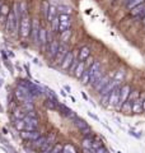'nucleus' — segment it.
Returning a JSON list of instances; mask_svg holds the SVG:
<instances>
[{
    "label": "nucleus",
    "instance_id": "nucleus-29",
    "mask_svg": "<svg viewBox=\"0 0 145 153\" xmlns=\"http://www.w3.org/2000/svg\"><path fill=\"white\" fill-rule=\"evenodd\" d=\"M62 153H75V148L71 144H66V146H64V151H62Z\"/></svg>",
    "mask_w": 145,
    "mask_h": 153
},
{
    "label": "nucleus",
    "instance_id": "nucleus-8",
    "mask_svg": "<svg viewBox=\"0 0 145 153\" xmlns=\"http://www.w3.org/2000/svg\"><path fill=\"white\" fill-rule=\"evenodd\" d=\"M59 44H57V41L55 40H52L48 42V45H47V51H48V55H50L51 57H55L56 54H57V51H59Z\"/></svg>",
    "mask_w": 145,
    "mask_h": 153
},
{
    "label": "nucleus",
    "instance_id": "nucleus-19",
    "mask_svg": "<svg viewBox=\"0 0 145 153\" xmlns=\"http://www.w3.org/2000/svg\"><path fill=\"white\" fill-rule=\"evenodd\" d=\"M121 111L122 112H132V103H130V102H125L122 106H121Z\"/></svg>",
    "mask_w": 145,
    "mask_h": 153
},
{
    "label": "nucleus",
    "instance_id": "nucleus-13",
    "mask_svg": "<svg viewBox=\"0 0 145 153\" xmlns=\"http://www.w3.org/2000/svg\"><path fill=\"white\" fill-rule=\"evenodd\" d=\"M90 56V50H89V47H81V49L79 50V60L80 61H85L88 57Z\"/></svg>",
    "mask_w": 145,
    "mask_h": 153
},
{
    "label": "nucleus",
    "instance_id": "nucleus-33",
    "mask_svg": "<svg viewBox=\"0 0 145 153\" xmlns=\"http://www.w3.org/2000/svg\"><path fill=\"white\" fill-rule=\"evenodd\" d=\"M93 64H94V59H93V57H92V56H89L88 59L85 60V66H87V69H89V68H90V66L93 65Z\"/></svg>",
    "mask_w": 145,
    "mask_h": 153
},
{
    "label": "nucleus",
    "instance_id": "nucleus-15",
    "mask_svg": "<svg viewBox=\"0 0 145 153\" xmlns=\"http://www.w3.org/2000/svg\"><path fill=\"white\" fill-rule=\"evenodd\" d=\"M131 14L132 16H138V14H145V3H143V4H140V5H138V7H135L132 10H131Z\"/></svg>",
    "mask_w": 145,
    "mask_h": 153
},
{
    "label": "nucleus",
    "instance_id": "nucleus-28",
    "mask_svg": "<svg viewBox=\"0 0 145 153\" xmlns=\"http://www.w3.org/2000/svg\"><path fill=\"white\" fill-rule=\"evenodd\" d=\"M33 110H35V107H33L32 102L30 101L24 102V112H30V111H33Z\"/></svg>",
    "mask_w": 145,
    "mask_h": 153
},
{
    "label": "nucleus",
    "instance_id": "nucleus-37",
    "mask_svg": "<svg viewBox=\"0 0 145 153\" xmlns=\"http://www.w3.org/2000/svg\"><path fill=\"white\" fill-rule=\"evenodd\" d=\"M1 7H3V4H1V3H0V9H1Z\"/></svg>",
    "mask_w": 145,
    "mask_h": 153
},
{
    "label": "nucleus",
    "instance_id": "nucleus-22",
    "mask_svg": "<svg viewBox=\"0 0 145 153\" xmlns=\"http://www.w3.org/2000/svg\"><path fill=\"white\" fill-rule=\"evenodd\" d=\"M144 1H145V0H130L127 7H129V9H131V10H132L135 7H138V5H140V4H143Z\"/></svg>",
    "mask_w": 145,
    "mask_h": 153
},
{
    "label": "nucleus",
    "instance_id": "nucleus-10",
    "mask_svg": "<svg viewBox=\"0 0 145 153\" xmlns=\"http://www.w3.org/2000/svg\"><path fill=\"white\" fill-rule=\"evenodd\" d=\"M72 61H74V54H72V51H69V52H67V55L65 56V59L62 60L61 65H60V66H61V69H64V70L69 69Z\"/></svg>",
    "mask_w": 145,
    "mask_h": 153
},
{
    "label": "nucleus",
    "instance_id": "nucleus-5",
    "mask_svg": "<svg viewBox=\"0 0 145 153\" xmlns=\"http://www.w3.org/2000/svg\"><path fill=\"white\" fill-rule=\"evenodd\" d=\"M130 93H131V89H130L129 85L121 87V91H120V108L125 102H127V98H129Z\"/></svg>",
    "mask_w": 145,
    "mask_h": 153
},
{
    "label": "nucleus",
    "instance_id": "nucleus-25",
    "mask_svg": "<svg viewBox=\"0 0 145 153\" xmlns=\"http://www.w3.org/2000/svg\"><path fill=\"white\" fill-rule=\"evenodd\" d=\"M9 13H10V10H9V7L5 5V4H3L1 9H0V16H4V17H8Z\"/></svg>",
    "mask_w": 145,
    "mask_h": 153
},
{
    "label": "nucleus",
    "instance_id": "nucleus-1",
    "mask_svg": "<svg viewBox=\"0 0 145 153\" xmlns=\"http://www.w3.org/2000/svg\"><path fill=\"white\" fill-rule=\"evenodd\" d=\"M19 35L22 38H26L31 35V22L27 16H22L21 26H19Z\"/></svg>",
    "mask_w": 145,
    "mask_h": 153
},
{
    "label": "nucleus",
    "instance_id": "nucleus-4",
    "mask_svg": "<svg viewBox=\"0 0 145 153\" xmlns=\"http://www.w3.org/2000/svg\"><path fill=\"white\" fill-rule=\"evenodd\" d=\"M67 52H69V49H67V47H66V45H62V46H60V47H59V51H57V54H56V56L54 57L55 63L61 65L62 60H64V59H65V56L67 55Z\"/></svg>",
    "mask_w": 145,
    "mask_h": 153
},
{
    "label": "nucleus",
    "instance_id": "nucleus-3",
    "mask_svg": "<svg viewBox=\"0 0 145 153\" xmlns=\"http://www.w3.org/2000/svg\"><path fill=\"white\" fill-rule=\"evenodd\" d=\"M21 137L23 138V139H26V140H30V142H35L37 140L38 138H41V134L38 130H35V131H26V130H23L21 131Z\"/></svg>",
    "mask_w": 145,
    "mask_h": 153
},
{
    "label": "nucleus",
    "instance_id": "nucleus-23",
    "mask_svg": "<svg viewBox=\"0 0 145 153\" xmlns=\"http://www.w3.org/2000/svg\"><path fill=\"white\" fill-rule=\"evenodd\" d=\"M125 78V71L124 70H118V71H116V75H115V79L117 80L118 83H121L124 80Z\"/></svg>",
    "mask_w": 145,
    "mask_h": 153
},
{
    "label": "nucleus",
    "instance_id": "nucleus-26",
    "mask_svg": "<svg viewBox=\"0 0 145 153\" xmlns=\"http://www.w3.org/2000/svg\"><path fill=\"white\" fill-rule=\"evenodd\" d=\"M81 83L83 84H89V82H90V75H89V73L85 70V73L83 74V76H81Z\"/></svg>",
    "mask_w": 145,
    "mask_h": 153
},
{
    "label": "nucleus",
    "instance_id": "nucleus-9",
    "mask_svg": "<svg viewBox=\"0 0 145 153\" xmlns=\"http://www.w3.org/2000/svg\"><path fill=\"white\" fill-rule=\"evenodd\" d=\"M14 26H16V16H14V12L10 10V13H9V16L7 18V23H5V31H13L14 30Z\"/></svg>",
    "mask_w": 145,
    "mask_h": 153
},
{
    "label": "nucleus",
    "instance_id": "nucleus-14",
    "mask_svg": "<svg viewBox=\"0 0 145 153\" xmlns=\"http://www.w3.org/2000/svg\"><path fill=\"white\" fill-rule=\"evenodd\" d=\"M38 41H40L42 45L47 44V31L45 28H40V32H38Z\"/></svg>",
    "mask_w": 145,
    "mask_h": 153
},
{
    "label": "nucleus",
    "instance_id": "nucleus-30",
    "mask_svg": "<svg viewBox=\"0 0 145 153\" xmlns=\"http://www.w3.org/2000/svg\"><path fill=\"white\" fill-rule=\"evenodd\" d=\"M79 63H80V60H78V59H74V61H72V63H71L70 68H69V71H71V73H74L75 69H76V66L79 65Z\"/></svg>",
    "mask_w": 145,
    "mask_h": 153
},
{
    "label": "nucleus",
    "instance_id": "nucleus-6",
    "mask_svg": "<svg viewBox=\"0 0 145 153\" xmlns=\"http://www.w3.org/2000/svg\"><path fill=\"white\" fill-rule=\"evenodd\" d=\"M109 80H111V75H103L102 78H101L98 82H97L95 84H94V88H95V91H102L106 85H107L108 83H109Z\"/></svg>",
    "mask_w": 145,
    "mask_h": 153
},
{
    "label": "nucleus",
    "instance_id": "nucleus-31",
    "mask_svg": "<svg viewBox=\"0 0 145 153\" xmlns=\"http://www.w3.org/2000/svg\"><path fill=\"white\" fill-rule=\"evenodd\" d=\"M70 37H71V31H70V30H67V31H65L64 33H61V40H62V41H67Z\"/></svg>",
    "mask_w": 145,
    "mask_h": 153
},
{
    "label": "nucleus",
    "instance_id": "nucleus-34",
    "mask_svg": "<svg viewBox=\"0 0 145 153\" xmlns=\"http://www.w3.org/2000/svg\"><path fill=\"white\" fill-rule=\"evenodd\" d=\"M101 101H102V103H103V105H107V103H108V101H109V94L102 96V100H101Z\"/></svg>",
    "mask_w": 145,
    "mask_h": 153
},
{
    "label": "nucleus",
    "instance_id": "nucleus-35",
    "mask_svg": "<svg viewBox=\"0 0 145 153\" xmlns=\"http://www.w3.org/2000/svg\"><path fill=\"white\" fill-rule=\"evenodd\" d=\"M94 153H108V152H107V149H106L104 147H102V148H98V149H95Z\"/></svg>",
    "mask_w": 145,
    "mask_h": 153
},
{
    "label": "nucleus",
    "instance_id": "nucleus-12",
    "mask_svg": "<svg viewBox=\"0 0 145 153\" xmlns=\"http://www.w3.org/2000/svg\"><path fill=\"white\" fill-rule=\"evenodd\" d=\"M85 70H87L85 63H84V61H80L79 65L76 66V69H75V71H74V74H75L76 78H81V76H83V74L85 73Z\"/></svg>",
    "mask_w": 145,
    "mask_h": 153
},
{
    "label": "nucleus",
    "instance_id": "nucleus-2",
    "mask_svg": "<svg viewBox=\"0 0 145 153\" xmlns=\"http://www.w3.org/2000/svg\"><path fill=\"white\" fill-rule=\"evenodd\" d=\"M71 27V21L67 14H60L59 16V32L64 33L65 31L70 30Z\"/></svg>",
    "mask_w": 145,
    "mask_h": 153
},
{
    "label": "nucleus",
    "instance_id": "nucleus-18",
    "mask_svg": "<svg viewBox=\"0 0 145 153\" xmlns=\"http://www.w3.org/2000/svg\"><path fill=\"white\" fill-rule=\"evenodd\" d=\"M139 92L138 91H132L131 93H130V96H129V98H127V102H130V103H134L136 100L139 98Z\"/></svg>",
    "mask_w": 145,
    "mask_h": 153
},
{
    "label": "nucleus",
    "instance_id": "nucleus-27",
    "mask_svg": "<svg viewBox=\"0 0 145 153\" xmlns=\"http://www.w3.org/2000/svg\"><path fill=\"white\" fill-rule=\"evenodd\" d=\"M62 151H64V146L61 143H57V144H55L54 149L51 151V153H62Z\"/></svg>",
    "mask_w": 145,
    "mask_h": 153
},
{
    "label": "nucleus",
    "instance_id": "nucleus-11",
    "mask_svg": "<svg viewBox=\"0 0 145 153\" xmlns=\"http://www.w3.org/2000/svg\"><path fill=\"white\" fill-rule=\"evenodd\" d=\"M38 32H40V22H38V19H33L31 27V37L33 41H36L38 38Z\"/></svg>",
    "mask_w": 145,
    "mask_h": 153
},
{
    "label": "nucleus",
    "instance_id": "nucleus-20",
    "mask_svg": "<svg viewBox=\"0 0 145 153\" xmlns=\"http://www.w3.org/2000/svg\"><path fill=\"white\" fill-rule=\"evenodd\" d=\"M56 17V8L55 7H50L48 8V14H47V19L50 22H52V19Z\"/></svg>",
    "mask_w": 145,
    "mask_h": 153
},
{
    "label": "nucleus",
    "instance_id": "nucleus-7",
    "mask_svg": "<svg viewBox=\"0 0 145 153\" xmlns=\"http://www.w3.org/2000/svg\"><path fill=\"white\" fill-rule=\"evenodd\" d=\"M118 84H120V83H118V82H117V80H116V79H111V80H109V83H108L107 85H106V87H104L102 91H101V94H102V96L109 94V93L112 92V91H113L116 87H117Z\"/></svg>",
    "mask_w": 145,
    "mask_h": 153
},
{
    "label": "nucleus",
    "instance_id": "nucleus-36",
    "mask_svg": "<svg viewBox=\"0 0 145 153\" xmlns=\"http://www.w3.org/2000/svg\"><path fill=\"white\" fill-rule=\"evenodd\" d=\"M143 108H144V110H145V101H144V102H143Z\"/></svg>",
    "mask_w": 145,
    "mask_h": 153
},
{
    "label": "nucleus",
    "instance_id": "nucleus-24",
    "mask_svg": "<svg viewBox=\"0 0 145 153\" xmlns=\"http://www.w3.org/2000/svg\"><path fill=\"white\" fill-rule=\"evenodd\" d=\"M92 144H93V140L90 139V138H85L83 139V147L85 149H92Z\"/></svg>",
    "mask_w": 145,
    "mask_h": 153
},
{
    "label": "nucleus",
    "instance_id": "nucleus-16",
    "mask_svg": "<svg viewBox=\"0 0 145 153\" xmlns=\"http://www.w3.org/2000/svg\"><path fill=\"white\" fill-rule=\"evenodd\" d=\"M24 123L27 124V125H32V126H35V128H37L38 126V120H37V117H30V116H24Z\"/></svg>",
    "mask_w": 145,
    "mask_h": 153
},
{
    "label": "nucleus",
    "instance_id": "nucleus-17",
    "mask_svg": "<svg viewBox=\"0 0 145 153\" xmlns=\"http://www.w3.org/2000/svg\"><path fill=\"white\" fill-rule=\"evenodd\" d=\"M143 102L140 101V100L138 98L136 101H135L134 103H132V112H136V114H139V112H141L143 111Z\"/></svg>",
    "mask_w": 145,
    "mask_h": 153
},
{
    "label": "nucleus",
    "instance_id": "nucleus-21",
    "mask_svg": "<svg viewBox=\"0 0 145 153\" xmlns=\"http://www.w3.org/2000/svg\"><path fill=\"white\" fill-rule=\"evenodd\" d=\"M14 126L17 128V130L23 131L24 128H26V123H24V120H16L14 121Z\"/></svg>",
    "mask_w": 145,
    "mask_h": 153
},
{
    "label": "nucleus",
    "instance_id": "nucleus-38",
    "mask_svg": "<svg viewBox=\"0 0 145 153\" xmlns=\"http://www.w3.org/2000/svg\"><path fill=\"white\" fill-rule=\"evenodd\" d=\"M143 22H144V23H145V18H144V21H143Z\"/></svg>",
    "mask_w": 145,
    "mask_h": 153
},
{
    "label": "nucleus",
    "instance_id": "nucleus-32",
    "mask_svg": "<svg viewBox=\"0 0 145 153\" xmlns=\"http://www.w3.org/2000/svg\"><path fill=\"white\" fill-rule=\"evenodd\" d=\"M52 28H54V31H59V17H55L52 19Z\"/></svg>",
    "mask_w": 145,
    "mask_h": 153
}]
</instances>
